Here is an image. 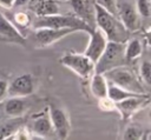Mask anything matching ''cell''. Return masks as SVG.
I'll list each match as a JSON object with an SVG mask.
<instances>
[{
  "mask_svg": "<svg viewBox=\"0 0 151 140\" xmlns=\"http://www.w3.org/2000/svg\"><path fill=\"white\" fill-rule=\"evenodd\" d=\"M78 32L74 28H50V27H40V28H33L31 40L34 45V47L44 48L53 45L54 42H58L63 38Z\"/></svg>",
  "mask_w": 151,
  "mask_h": 140,
  "instance_id": "cell-7",
  "label": "cell"
},
{
  "mask_svg": "<svg viewBox=\"0 0 151 140\" xmlns=\"http://www.w3.org/2000/svg\"><path fill=\"white\" fill-rule=\"evenodd\" d=\"M73 15L84 21L90 28L96 27V2L91 0H68Z\"/></svg>",
  "mask_w": 151,
  "mask_h": 140,
  "instance_id": "cell-12",
  "label": "cell"
},
{
  "mask_svg": "<svg viewBox=\"0 0 151 140\" xmlns=\"http://www.w3.org/2000/svg\"><path fill=\"white\" fill-rule=\"evenodd\" d=\"M31 8L37 14V16L54 15V14L60 13L58 1H55V0H41L35 4H32Z\"/></svg>",
  "mask_w": 151,
  "mask_h": 140,
  "instance_id": "cell-19",
  "label": "cell"
},
{
  "mask_svg": "<svg viewBox=\"0 0 151 140\" xmlns=\"http://www.w3.org/2000/svg\"><path fill=\"white\" fill-rule=\"evenodd\" d=\"M91 1H93V2H94V0H91Z\"/></svg>",
  "mask_w": 151,
  "mask_h": 140,
  "instance_id": "cell-31",
  "label": "cell"
},
{
  "mask_svg": "<svg viewBox=\"0 0 151 140\" xmlns=\"http://www.w3.org/2000/svg\"><path fill=\"white\" fill-rule=\"evenodd\" d=\"M13 1L14 0H0V4L5 7H7V8H11L13 6Z\"/></svg>",
  "mask_w": 151,
  "mask_h": 140,
  "instance_id": "cell-29",
  "label": "cell"
},
{
  "mask_svg": "<svg viewBox=\"0 0 151 140\" xmlns=\"http://www.w3.org/2000/svg\"><path fill=\"white\" fill-rule=\"evenodd\" d=\"M55 1H58V2H66V1H68V0H55Z\"/></svg>",
  "mask_w": 151,
  "mask_h": 140,
  "instance_id": "cell-30",
  "label": "cell"
},
{
  "mask_svg": "<svg viewBox=\"0 0 151 140\" xmlns=\"http://www.w3.org/2000/svg\"><path fill=\"white\" fill-rule=\"evenodd\" d=\"M33 28H40V27H50V28H74L78 32L85 31L90 32L93 28H90L84 21H81L79 18L72 14L63 15L60 13L54 15H46V16H37V19L33 21Z\"/></svg>",
  "mask_w": 151,
  "mask_h": 140,
  "instance_id": "cell-4",
  "label": "cell"
},
{
  "mask_svg": "<svg viewBox=\"0 0 151 140\" xmlns=\"http://www.w3.org/2000/svg\"><path fill=\"white\" fill-rule=\"evenodd\" d=\"M150 104V93L145 94H137L118 102H114L116 111L119 113L123 121H129L134 114L142 111L144 107L149 106Z\"/></svg>",
  "mask_w": 151,
  "mask_h": 140,
  "instance_id": "cell-9",
  "label": "cell"
},
{
  "mask_svg": "<svg viewBox=\"0 0 151 140\" xmlns=\"http://www.w3.org/2000/svg\"><path fill=\"white\" fill-rule=\"evenodd\" d=\"M59 62L83 80H88L94 73V64L84 53L67 52L59 59Z\"/></svg>",
  "mask_w": 151,
  "mask_h": 140,
  "instance_id": "cell-5",
  "label": "cell"
},
{
  "mask_svg": "<svg viewBox=\"0 0 151 140\" xmlns=\"http://www.w3.org/2000/svg\"><path fill=\"white\" fill-rule=\"evenodd\" d=\"M29 15L25 12H18L14 14L13 16V21H15V24L19 26V27H26L29 25Z\"/></svg>",
  "mask_w": 151,
  "mask_h": 140,
  "instance_id": "cell-25",
  "label": "cell"
},
{
  "mask_svg": "<svg viewBox=\"0 0 151 140\" xmlns=\"http://www.w3.org/2000/svg\"><path fill=\"white\" fill-rule=\"evenodd\" d=\"M37 88V80L29 73H24L8 82L7 96H31Z\"/></svg>",
  "mask_w": 151,
  "mask_h": 140,
  "instance_id": "cell-11",
  "label": "cell"
},
{
  "mask_svg": "<svg viewBox=\"0 0 151 140\" xmlns=\"http://www.w3.org/2000/svg\"><path fill=\"white\" fill-rule=\"evenodd\" d=\"M144 54V53H143ZM142 54V62L139 64L138 67V76L140 78L142 82L144 84V86L149 89L150 88V84H151V62L149 60L147 56L144 58V55Z\"/></svg>",
  "mask_w": 151,
  "mask_h": 140,
  "instance_id": "cell-21",
  "label": "cell"
},
{
  "mask_svg": "<svg viewBox=\"0 0 151 140\" xmlns=\"http://www.w3.org/2000/svg\"><path fill=\"white\" fill-rule=\"evenodd\" d=\"M98 106H99V108H100L101 111H104V112H112V111H116L114 102H113L109 96L98 99Z\"/></svg>",
  "mask_w": 151,
  "mask_h": 140,
  "instance_id": "cell-26",
  "label": "cell"
},
{
  "mask_svg": "<svg viewBox=\"0 0 151 140\" xmlns=\"http://www.w3.org/2000/svg\"><path fill=\"white\" fill-rule=\"evenodd\" d=\"M88 35H90V39H88V44L86 46L84 54L93 64H96L97 60L99 59V56L101 55V53L104 52L109 40L98 27H94L92 31H90Z\"/></svg>",
  "mask_w": 151,
  "mask_h": 140,
  "instance_id": "cell-13",
  "label": "cell"
},
{
  "mask_svg": "<svg viewBox=\"0 0 151 140\" xmlns=\"http://www.w3.org/2000/svg\"><path fill=\"white\" fill-rule=\"evenodd\" d=\"M137 94H139V93H133V92L126 91V89L107 81V96L113 102H118L120 100H124L126 98H130V96H133V95H137Z\"/></svg>",
  "mask_w": 151,
  "mask_h": 140,
  "instance_id": "cell-20",
  "label": "cell"
},
{
  "mask_svg": "<svg viewBox=\"0 0 151 140\" xmlns=\"http://www.w3.org/2000/svg\"><path fill=\"white\" fill-rule=\"evenodd\" d=\"M151 0H134V5L140 19H149L151 15Z\"/></svg>",
  "mask_w": 151,
  "mask_h": 140,
  "instance_id": "cell-23",
  "label": "cell"
},
{
  "mask_svg": "<svg viewBox=\"0 0 151 140\" xmlns=\"http://www.w3.org/2000/svg\"><path fill=\"white\" fill-rule=\"evenodd\" d=\"M47 113L58 139H67L71 131V121L67 111L57 101H50Z\"/></svg>",
  "mask_w": 151,
  "mask_h": 140,
  "instance_id": "cell-6",
  "label": "cell"
},
{
  "mask_svg": "<svg viewBox=\"0 0 151 140\" xmlns=\"http://www.w3.org/2000/svg\"><path fill=\"white\" fill-rule=\"evenodd\" d=\"M88 80H90V91L97 100L107 96V80L104 74L94 72Z\"/></svg>",
  "mask_w": 151,
  "mask_h": 140,
  "instance_id": "cell-18",
  "label": "cell"
},
{
  "mask_svg": "<svg viewBox=\"0 0 151 140\" xmlns=\"http://www.w3.org/2000/svg\"><path fill=\"white\" fill-rule=\"evenodd\" d=\"M0 41L8 44H17L25 46L26 38L21 34V32L0 12Z\"/></svg>",
  "mask_w": 151,
  "mask_h": 140,
  "instance_id": "cell-14",
  "label": "cell"
},
{
  "mask_svg": "<svg viewBox=\"0 0 151 140\" xmlns=\"http://www.w3.org/2000/svg\"><path fill=\"white\" fill-rule=\"evenodd\" d=\"M96 27H98L107 38L109 41L125 42L131 33L126 29L123 22L113 14L96 4Z\"/></svg>",
  "mask_w": 151,
  "mask_h": 140,
  "instance_id": "cell-1",
  "label": "cell"
},
{
  "mask_svg": "<svg viewBox=\"0 0 151 140\" xmlns=\"http://www.w3.org/2000/svg\"><path fill=\"white\" fill-rule=\"evenodd\" d=\"M124 47H125V42L107 41L104 52L94 64V72L103 74L112 68L126 65Z\"/></svg>",
  "mask_w": 151,
  "mask_h": 140,
  "instance_id": "cell-3",
  "label": "cell"
},
{
  "mask_svg": "<svg viewBox=\"0 0 151 140\" xmlns=\"http://www.w3.org/2000/svg\"><path fill=\"white\" fill-rule=\"evenodd\" d=\"M147 39L149 38H146V40H143L137 36L131 38L130 35V38L125 41V47H124V55H125L126 65L140 59L142 54L144 53L145 42H147Z\"/></svg>",
  "mask_w": 151,
  "mask_h": 140,
  "instance_id": "cell-16",
  "label": "cell"
},
{
  "mask_svg": "<svg viewBox=\"0 0 151 140\" xmlns=\"http://www.w3.org/2000/svg\"><path fill=\"white\" fill-rule=\"evenodd\" d=\"M116 9L117 18L130 33H136L142 28V19L137 12L134 0H116Z\"/></svg>",
  "mask_w": 151,
  "mask_h": 140,
  "instance_id": "cell-8",
  "label": "cell"
},
{
  "mask_svg": "<svg viewBox=\"0 0 151 140\" xmlns=\"http://www.w3.org/2000/svg\"><path fill=\"white\" fill-rule=\"evenodd\" d=\"M31 0H14L13 1V6L12 7H22L27 4H29Z\"/></svg>",
  "mask_w": 151,
  "mask_h": 140,
  "instance_id": "cell-28",
  "label": "cell"
},
{
  "mask_svg": "<svg viewBox=\"0 0 151 140\" xmlns=\"http://www.w3.org/2000/svg\"><path fill=\"white\" fill-rule=\"evenodd\" d=\"M1 102L6 116H25L29 108L28 96H8Z\"/></svg>",
  "mask_w": 151,
  "mask_h": 140,
  "instance_id": "cell-15",
  "label": "cell"
},
{
  "mask_svg": "<svg viewBox=\"0 0 151 140\" xmlns=\"http://www.w3.org/2000/svg\"><path fill=\"white\" fill-rule=\"evenodd\" d=\"M143 134L144 131L142 127H139L137 124H129L123 131L122 138L124 140H139L143 139Z\"/></svg>",
  "mask_w": 151,
  "mask_h": 140,
  "instance_id": "cell-22",
  "label": "cell"
},
{
  "mask_svg": "<svg viewBox=\"0 0 151 140\" xmlns=\"http://www.w3.org/2000/svg\"><path fill=\"white\" fill-rule=\"evenodd\" d=\"M25 124V116H7L0 120V140L11 139L15 132Z\"/></svg>",
  "mask_w": 151,
  "mask_h": 140,
  "instance_id": "cell-17",
  "label": "cell"
},
{
  "mask_svg": "<svg viewBox=\"0 0 151 140\" xmlns=\"http://www.w3.org/2000/svg\"><path fill=\"white\" fill-rule=\"evenodd\" d=\"M7 91H8V80L0 78V102L6 99L7 96Z\"/></svg>",
  "mask_w": 151,
  "mask_h": 140,
  "instance_id": "cell-27",
  "label": "cell"
},
{
  "mask_svg": "<svg viewBox=\"0 0 151 140\" xmlns=\"http://www.w3.org/2000/svg\"><path fill=\"white\" fill-rule=\"evenodd\" d=\"M97 5L106 9L109 13L117 16V9H116V0H94Z\"/></svg>",
  "mask_w": 151,
  "mask_h": 140,
  "instance_id": "cell-24",
  "label": "cell"
},
{
  "mask_svg": "<svg viewBox=\"0 0 151 140\" xmlns=\"http://www.w3.org/2000/svg\"><path fill=\"white\" fill-rule=\"evenodd\" d=\"M107 81L133 93H149V89L144 86L138 74L131 69L127 65H123L116 68H112L105 73H103Z\"/></svg>",
  "mask_w": 151,
  "mask_h": 140,
  "instance_id": "cell-2",
  "label": "cell"
},
{
  "mask_svg": "<svg viewBox=\"0 0 151 140\" xmlns=\"http://www.w3.org/2000/svg\"><path fill=\"white\" fill-rule=\"evenodd\" d=\"M26 126L31 133V139H54L57 138L47 111L33 114L29 119V122Z\"/></svg>",
  "mask_w": 151,
  "mask_h": 140,
  "instance_id": "cell-10",
  "label": "cell"
}]
</instances>
